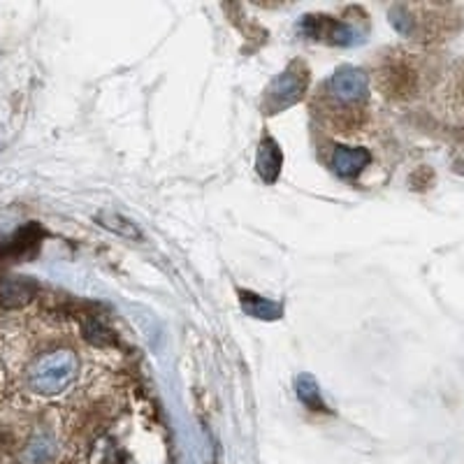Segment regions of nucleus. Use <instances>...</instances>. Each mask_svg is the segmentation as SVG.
Wrapping results in <instances>:
<instances>
[{
  "mask_svg": "<svg viewBox=\"0 0 464 464\" xmlns=\"http://www.w3.org/2000/svg\"><path fill=\"white\" fill-rule=\"evenodd\" d=\"M80 374V360L72 351L58 348L44 353L28 367L26 383L37 395H58L68 391Z\"/></svg>",
  "mask_w": 464,
  "mask_h": 464,
  "instance_id": "nucleus-1",
  "label": "nucleus"
},
{
  "mask_svg": "<svg viewBox=\"0 0 464 464\" xmlns=\"http://www.w3.org/2000/svg\"><path fill=\"white\" fill-rule=\"evenodd\" d=\"M306 84H309V72H306L304 65L290 63L265 91V110H267V114H279V111L288 110L290 105L300 102Z\"/></svg>",
  "mask_w": 464,
  "mask_h": 464,
  "instance_id": "nucleus-2",
  "label": "nucleus"
},
{
  "mask_svg": "<svg viewBox=\"0 0 464 464\" xmlns=\"http://www.w3.org/2000/svg\"><path fill=\"white\" fill-rule=\"evenodd\" d=\"M327 95L339 107H360L370 98V80L362 70L343 65L327 82Z\"/></svg>",
  "mask_w": 464,
  "mask_h": 464,
  "instance_id": "nucleus-3",
  "label": "nucleus"
},
{
  "mask_svg": "<svg viewBox=\"0 0 464 464\" xmlns=\"http://www.w3.org/2000/svg\"><path fill=\"white\" fill-rule=\"evenodd\" d=\"M300 33L312 40H325V43L333 44H353L355 33L348 24L333 19V16L323 14H309L300 22Z\"/></svg>",
  "mask_w": 464,
  "mask_h": 464,
  "instance_id": "nucleus-4",
  "label": "nucleus"
},
{
  "mask_svg": "<svg viewBox=\"0 0 464 464\" xmlns=\"http://www.w3.org/2000/svg\"><path fill=\"white\" fill-rule=\"evenodd\" d=\"M372 163V153L358 147H337L333 151V168L343 179H353Z\"/></svg>",
  "mask_w": 464,
  "mask_h": 464,
  "instance_id": "nucleus-5",
  "label": "nucleus"
},
{
  "mask_svg": "<svg viewBox=\"0 0 464 464\" xmlns=\"http://www.w3.org/2000/svg\"><path fill=\"white\" fill-rule=\"evenodd\" d=\"M43 232L37 226H26L12 237H0V258H24L31 256L40 244Z\"/></svg>",
  "mask_w": 464,
  "mask_h": 464,
  "instance_id": "nucleus-6",
  "label": "nucleus"
},
{
  "mask_svg": "<svg viewBox=\"0 0 464 464\" xmlns=\"http://www.w3.org/2000/svg\"><path fill=\"white\" fill-rule=\"evenodd\" d=\"M256 168H258L260 179L265 184H275L279 179V172L284 168V153H281V147L276 144L275 138H263L258 147V156H256Z\"/></svg>",
  "mask_w": 464,
  "mask_h": 464,
  "instance_id": "nucleus-7",
  "label": "nucleus"
},
{
  "mask_svg": "<svg viewBox=\"0 0 464 464\" xmlns=\"http://www.w3.org/2000/svg\"><path fill=\"white\" fill-rule=\"evenodd\" d=\"M239 304H242V312L251 318H258V321H276V318L284 316V306L279 302L265 300V297L256 295V293H239Z\"/></svg>",
  "mask_w": 464,
  "mask_h": 464,
  "instance_id": "nucleus-8",
  "label": "nucleus"
},
{
  "mask_svg": "<svg viewBox=\"0 0 464 464\" xmlns=\"http://www.w3.org/2000/svg\"><path fill=\"white\" fill-rule=\"evenodd\" d=\"M37 285L31 279L24 276H10V279L0 281V304L5 306H19L26 304L33 295H35Z\"/></svg>",
  "mask_w": 464,
  "mask_h": 464,
  "instance_id": "nucleus-9",
  "label": "nucleus"
},
{
  "mask_svg": "<svg viewBox=\"0 0 464 464\" xmlns=\"http://www.w3.org/2000/svg\"><path fill=\"white\" fill-rule=\"evenodd\" d=\"M98 223L102 227H107L110 232H114L116 237L130 239V242H142V232L132 221H128L126 217L116 214V211H101L98 214Z\"/></svg>",
  "mask_w": 464,
  "mask_h": 464,
  "instance_id": "nucleus-10",
  "label": "nucleus"
},
{
  "mask_svg": "<svg viewBox=\"0 0 464 464\" xmlns=\"http://www.w3.org/2000/svg\"><path fill=\"white\" fill-rule=\"evenodd\" d=\"M56 453V441L49 432H37L35 437L28 441L26 450H24V459L28 464H47Z\"/></svg>",
  "mask_w": 464,
  "mask_h": 464,
  "instance_id": "nucleus-11",
  "label": "nucleus"
},
{
  "mask_svg": "<svg viewBox=\"0 0 464 464\" xmlns=\"http://www.w3.org/2000/svg\"><path fill=\"white\" fill-rule=\"evenodd\" d=\"M295 388H297V400H300L306 409H312V411H327V406L321 395V388H318V383L314 381V376L309 374L297 376Z\"/></svg>",
  "mask_w": 464,
  "mask_h": 464,
  "instance_id": "nucleus-12",
  "label": "nucleus"
},
{
  "mask_svg": "<svg viewBox=\"0 0 464 464\" xmlns=\"http://www.w3.org/2000/svg\"><path fill=\"white\" fill-rule=\"evenodd\" d=\"M82 333H84L86 342H91L93 346H111L114 343V334H111L110 327L101 321L98 316H89L82 321Z\"/></svg>",
  "mask_w": 464,
  "mask_h": 464,
  "instance_id": "nucleus-13",
  "label": "nucleus"
},
{
  "mask_svg": "<svg viewBox=\"0 0 464 464\" xmlns=\"http://www.w3.org/2000/svg\"><path fill=\"white\" fill-rule=\"evenodd\" d=\"M391 24L401 33V35H411L413 26H416L413 14L406 10V7H395V10H391Z\"/></svg>",
  "mask_w": 464,
  "mask_h": 464,
  "instance_id": "nucleus-14",
  "label": "nucleus"
},
{
  "mask_svg": "<svg viewBox=\"0 0 464 464\" xmlns=\"http://www.w3.org/2000/svg\"><path fill=\"white\" fill-rule=\"evenodd\" d=\"M121 464H128V462H126V459H123V462H121Z\"/></svg>",
  "mask_w": 464,
  "mask_h": 464,
  "instance_id": "nucleus-15",
  "label": "nucleus"
}]
</instances>
